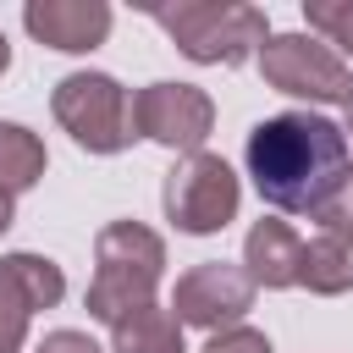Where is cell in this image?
Listing matches in <instances>:
<instances>
[{"mask_svg": "<svg viewBox=\"0 0 353 353\" xmlns=\"http://www.w3.org/2000/svg\"><path fill=\"white\" fill-rule=\"evenodd\" d=\"M243 160H248L259 199L281 215H314L353 171L347 132L320 110H281V116L254 121Z\"/></svg>", "mask_w": 353, "mask_h": 353, "instance_id": "cell-1", "label": "cell"}, {"mask_svg": "<svg viewBox=\"0 0 353 353\" xmlns=\"http://www.w3.org/2000/svg\"><path fill=\"white\" fill-rule=\"evenodd\" d=\"M165 276V243L143 221H110L94 237V281L83 292V309L105 325H116L127 309L154 303V287Z\"/></svg>", "mask_w": 353, "mask_h": 353, "instance_id": "cell-2", "label": "cell"}, {"mask_svg": "<svg viewBox=\"0 0 353 353\" xmlns=\"http://www.w3.org/2000/svg\"><path fill=\"white\" fill-rule=\"evenodd\" d=\"M149 17L199 66H243L270 39L265 11L259 6H243V0H176V6H154Z\"/></svg>", "mask_w": 353, "mask_h": 353, "instance_id": "cell-3", "label": "cell"}, {"mask_svg": "<svg viewBox=\"0 0 353 353\" xmlns=\"http://www.w3.org/2000/svg\"><path fill=\"white\" fill-rule=\"evenodd\" d=\"M50 110L72 132V143L88 149V154H121L138 138L132 99H127V88L110 72H72V77H61L55 94H50Z\"/></svg>", "mask_w": 353, "mask_h": 353, "instance_id": "cell-4", "label": "cell"}, {"mask_svg": "<svg viewBox=\"0 0 353 353\" xmlns=\"http://www.w3.org/2000/svg\"><path fill=\"white\" fill-rule=\"evenodd\" d=\"M160 204H165V221L188 237H215L237 221V204H243V188H237V171L199 149V154H182L171 171H165V188H160Z\"/></svg>", "mask_w": 353, "mask_h": 353, "instance_id": "cell-5", "label": "cell"}, {"mask_svg": "<svg viewBox=\"0 0 353 353\" xmlns=\"http://www.w3.org/2000/svg\"><path fill=\"white\" fill-rule=\"evenodd\" d=\"M259 77L276 94H292V99H309V105H331V99L353 94L347 61L314 33H270L265 50H259Z\"/></svg>", "mask_w": 353, "mask_h": 353, "instance_id": "cell-6", "label": "cell"}, {"mask_svg": "<svg viewBox=\"0 0 353 353\" xmlns=\"http://www.w3.org/2000/svg\"><path fill=\"white\" fill-rule=\"evenodd\" d=\"M132 127H138V138H149L160 149L199 154L215 127V99L199 83H149L132 94Z\"/></svg>", "mask_w": 353, "mask_h": 353, "instance_id": "cell-7", "label": "cell"}, {"mask_svg": "<svg viewBox=\"0 0 353 353\" xmlns=\"http://www.w3.org/2000/svg\"><path fill=\"white\" fill-rule=\"evenodd\" d=\"M171 309L182 325H199V331H226V325H243V314L254 309V276L243 265H226V259H204L193 265L176 292H171Z\"/></svg>", "mask_w": 353, "mask_h": 353, "instance_id": "cell-8", "label": "cell"}, {"mask_svg": "<svg viewBox=\"0 0 353 353\" xmlns=\"http://www.w3.org/2000/svg\"><path fill=\"white\" fill-rule=\"evenodd\" d=\"M110 6L105 0H28L22 6V28L61 50V55H83V50H99L110 39Z\"/></svg>", "mask_w": 353, "mask_h": 353, "instance_id": "cell-9", "label": "cell"}, {"mask_svg": "<svg viewBox=\"0 0 353 353\" xmlns=\"http://www.w3.org/2000/svg\"><path fill=\"white\" fill-rule=\"evenodd\" d=\"M243 270L254 276V287H298V276H303V237L287 221H276V215L254 221L248 237H243Z\"/></svg>", "mask_w": 353, "mask_h": 353, "instance_id": "cell-10", "label": "cell"}, {"mask_svg": "<svg viewBox=\"0 0 353 353\" xmlns=\"http://www.w3.org/2000/svg\"><path fill=\"white\" fill-rule=\"evenodd\" d=\"M0 287H6L28 314L55 309V303L66 298V276H61V265H55V259H44V254H28V248L0 259Z\"/></svg>", "mask_w": 353, "mask_h": 353, "instance_id": "cell-11", "label": "cell"}, {"mask_svg": "<svg viewBox=\"0 0 353 353\" xmlns=\"http://www.w3.org/2000/svg\"><path fill=\"white\" fill-rule=\"evenodd\" d=\"M110 353H188L182 347V320L171 309H160V303L127 309L110 325Z\"/></svg>", "mask_w": 353, "mask_h": 353, "instance_id": "cell-12", "label": "cell"}, {"mask_svg": "<svg viewBox=\"0 0 353 353\" xmlns=\"http://www.w3.org/2000/svg\"><path fill=\"white\" fill-rule=\"evenodd\" d=\"M44 165H50L44 138H39V132H28L22 121H0V188H6L11 199H17V193H28V188H39Z\"/></svg>", "mask_w": 353, "mask_h": 353, "instance_id": "cell-13", "label": "cell"}, {"mask_svg": "<svg viewBox=\"0 0 353 353\" xmlns=\"http://www.w3.org/2000/svg\"><path fill=\"white\" fill-rule=\"evenodd\" d=\"M298 287H309L320 298H342L353 287V248L336 243V237L303 243V276H298Z\"/></svg>", "mask_w": 353, "mask_h": 353, "instance_id": "cell-14", "label": "cell"}, {"mask_svg": "<svg viewBox=\"0 0 353 353\" xmlns=\"http://www.w3.org/2000/svg\"><path fill=\"white\" fill-rule=\"evenodd\" d=\"M303 22L314 39L336 44V55H353V0H303Z\"/></svg>", "mask_w": 353, "mask_h": 353, "instance_id": "cell-15", "label": "cell"}, {"mask_svg": "<svg viewBox=\"0 0 353 353\" xmlns=\"http://www.w3.org/2000/svg\"><path fill=\"white\" fill-rule=\"evenodd\" d=\"M314 221H320V237H336V243H347L353 248V171L342 176V188L314 210Z\"/></svg>", "mask_w": 353, "mask_h": 353, "instance_id": "cell-16", "label": "cell"}, {"mask_svg": "<svg viewBox=\"0 0 353 353\" xmlns=\"http://www.w3.org/2000/svg\"><path fill=\"white\" fill-rule=\"evenodd\" d=\"M28 325H33V314L0 287V353H22V342H28Z\"/></svg>", "mask_w": 353, "mask_h": 353, "instance_id": "cell-17", "label": "cell"}, {"mask_svg": "<svg viewBox=\"0 0 353 353\" xmlns=\"http://www.w3.org/2000/svg\"><path fill=\"white\" fill-rule=\"evenodd\" d=\"M204 353H270V336L254 331V325H226L204 342Z\"/></svg>", "mask_w": 353, "mask_h": 353, "instance_id": "cell-18", "label": "cell"}, {"mask_svg": "<svg viewBox=\"0 0 353 353\" xmlns=\"http://www.w3.org/2000/svg\"><path fill=\"white\" fill-rule=\"evenodd\" d=\"M33 353H105V347H99L88 331H50Z\"/></svg>", "mask_w": 353, "mask_h": 353, "instance_id": "cell-19", "label": "cell"}, {"mask_svg": "<svg viewBox=\"0 0 353 353\" xmlns=\"http://www.w3.org/2000/svg\"><path fill=\"white\" fill-rule=\"evenodd\" d=\"M11 221H17V204H11V193H6V188H0V232H6V226H11Z\"/></svg>", "mask_w": 353, "mask_h": 353, "instance_id": "cell-20", "label": "cell"}, {"mask_svg": "<svg viewBox=\"0 0 353 353\" xmlns=\"http://www.w3.org/2000/svg\"><path fill=\"white\" fill-rule=\"evenodd\" d=\"M342 132H347V138H353V94H347V99H342Z\"/></svg>", "mask_w": 353, "mask_h": 353, "instance_id": "cell-21", "label": "cell"}, {"mask_svg": "<svg viewBox=\"0 0 353 353\" xmlns=\"http://www.w3.org/2000/svg\"><path fill=\"white\" fill-rule=\"evenodd\" d=\"M6 66H11V44H6V33H0V77H6Z\"/></svg>", "mask_w": 353, "mask_h": 353, "instance_id": "cell-22", "label": "cell"}]
</instances>
